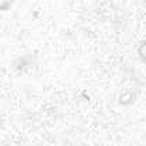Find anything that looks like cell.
Segmentation results:
<instances>
[{
    "instance_id": "obj_1",
    "label": "cell",
    "mask_w": 146,
    "mask_h": 146,
    "mask_svg": "<svg viewBox=\"0 0 146 146\" xmlns=\"http://www.w3.org/2000/svg\"><path fill=\"white\" fill-rule=\"evenodd\" d=\"M135 100H136V93L131 89L123 92V93L120 95V98H118V103H120L121 106H131V104L135 103Z\"/></svg>"
},
{
    "instance_id": "obj_2",
    "label": "cell",
    "mask_w": 146,
    "mask_h": 146,
    "mask_svg": "<svg viewBox=\"0 0 146 146\" xmlns=\"http://www.w3.org/2000/svg\"><path fill=\"white\" fill-rule=\"evenodd\" d=\"M136 56H138V58H139L143 64H146V39L141 40V42L138 43V47H136Z\"/></svg>"
},
{
    "instance_id": "obj_3",
    "label": "cell",
    "mask_w": 146,
    "mask_h": 146,
    "mask_svg": "<svg viewBox=\"0 0 146 146\" xmlns=\"http://www.w3.org/2000/svg\"><path fill=\"white\" fill-rule=\"evenodd\" d=\"M14 3H15V0H0V11H10L14 6Z\"/></svg>"
},
{
    "instance_id": "obj_4",
    "label": "cell",
    "mask_w": 146,
    "mask_h": 146,
    "mask_svg": "<svg viewBox=\"0 0 146 146\" xmlns=\"http://www.w3.org/2000/svg\"><path fill=\"white\" fill-rule=\"evenodd\" d=\"M3 128V117H1V114H0V129Z\"/></svg>"
}]
</instances>
